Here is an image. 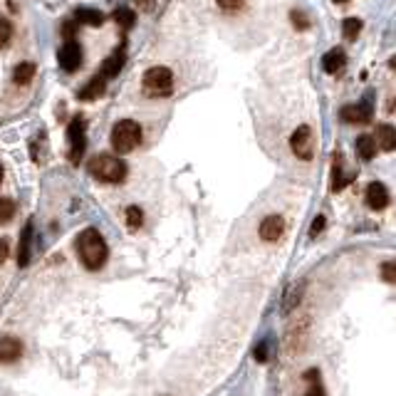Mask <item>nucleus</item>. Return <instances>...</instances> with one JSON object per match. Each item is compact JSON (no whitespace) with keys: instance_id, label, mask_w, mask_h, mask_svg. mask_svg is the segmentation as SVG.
I'll use <instances>...</instances> for the list:
<instances>
[{"instance_id":"9b49d317","label":"nucleus","mask_w":396,"mask_h":396,"mask_svg":"<svg viewBox=\"0 0 396 396\" xmlns=\"http://www.w3.org/2000/svg\"><path fill=\"white\" fill-rule=\"evenodd\" d=\"M23 354V344L15 337H3L0 340V364H10Z\"/></svg>"},{"instance_id":"39448f33","label":"nucleus","mask_w":396,"mask_h":396,"mask_svg":"<svg viewBox=\"0 0 396 396\" xmlns=\"http://www.w3.org/2000/svg\"><path fill=\"white\" fill-rule=\"evenodd\" d=\"M290 148L292 154L297 156V159L302 161H309L312 159V154H315V139H312V129L309 126H297L295 131H292L290 136Z\"/></svg>"},{"instance_id":"ddd939ff","label":"nucleus","mask_w":396,"mask_h":396,"mask_svg":"<svg viewBox=\"0 0 396 396\" xmlns=\"http://www.w3.org/2000/svg\"><path fill=\"white\" fill-rule=\"evenodd\" d=\"M377 144L382 151H396V126L382 124L377 129Z\"/></svg>"},{"instance_id":"4468645a","label":"nucleus","mask_w":396,"mask_h":396,"mask_svg":"<svg viewBox=\"0 0 396 396\" xmlns=\"http://www.w3.org/2000/svg\"><path fill=\"white\" fill-rule=\"evenodd\" d=\"M357 151H359V156L362 159H374L377 156V151H379V144H377V136H369V134H362L357 139Z\"/></svg>"},{"instance_id":"2f4dec72","label":"nucleus","mask_w":396,"mask_h":396,"mask_svg":"<svg viewBox=\"0 0 396 396\" xmlns=\"http://www.w3.org/2000/svg\"><path fill=\"white\" fill-rule=\"evenodd\" d=\"M6 258H8V241L3 238L0 241V263H6Z\"/></svg>"},{"instance_id":"c756f323","label":"nucleus","mask_w":396,"mask_h":396,"mask_svg":"<svg viewBox=\"0 0 396 396\" xmlns=\"http://www.w3.org/2000/svg\"><path fill=\"white\" fill-rule=\"evenodd\" d=\"M322 228H324V218L317 216V218H315V223H312V228H309V235H312V238H317Z\"/></svg>"},{"instance_id":"473e14b6","label":"nucleus","mask_w":396,"mask_h":396,"mask_svg":"<svg viewBox=\"0 0 396 396\" xmlns=\"http://www.w3.org/2000/svg\"><path fill=\"white\" fill-rule=\"evenodd\" d=\"M0 184H3V164H0Z\"/></svg>"},{"instance_id":"f8f14e48","label":"nucleus","mask_w":396,"mask_h":396,"mask_svg":"<svg viewBox=\"0 0 396 396\" xmlns=\"http://www.w3.org/2000/svg\"><path fill=\"white\" fill-rule=\"evenodd\" d=\"M344 62H346L344 50H342V47H334V50H329L327 55L322 57V67H324V72L334 74V72H340V69L344 67Z\"/></svg>"},{"instance_id":"a211bd4d","label":"nucleus","mask_w":396,"mask_h":396,"mask_svg":"<svg viewBox=\"0 0 396 396\" xmlns=\"http://www.w3.org/2000/svg\"><path fill=\"white\" fill-rule=\"evenodd\" d=\"M30 238H32V223H28L23 230V238H20V250H18L20 265H28V260H30Z\"/></svg>"},{"instance_id":"7ed1b4c3","label":"nucleus","mask_w":396,"mask_h":396,"mask_svg":"<svg viewBox=\"0 0 396 396\" xmlns=\"http://www.w3.org/2000/svg\"><path fill=\"white\" fill-rule=\"evenodd\" d=\"M142 144V126L131 119H122L111 129V146L117 154H129Z\"/></svg>"},{"instance_id":"aec40b11","label":"nucleus","mask_w":396,"mask_h":396,"mask_svg":"<svg viewBox=\"0 0 396 396\" xmlns=\"http://www.w3.org/2000/svg\"><path fill=\"white\" fill-rule=\"evenodd\" d=\"M349 181V176H344V164L340 161V156L334 159V168H332V191H342Z\"/></svg>"},{"instance_id":"9d476101","label":"nucleus","mask_w":396,"mask_h":396,"mask_svg":"<svg viewBox=\"0 0 396 396\" xmlns=\"http://www.w3.org/2000/svg\"><path fill=\"white\" fill-rule=\"evenodd\" d=\"M285 233V221L283 216H267L263 218V223H260V238L265 243H275L280 241Z\"/></svg>"},{"instance_id":"2eb2a0df","label":"nucleus","mask_w":396,"mask_h":396,"mask_svg":"<svg viewBox=\"0 0 396 396\" xmlns=\"http://www.w3.org/2000/svg\"><path fill=\"white\" fill-rule=\"evenodd\" d=\"M74 18L80 20L82 25H89V28H99V25L104 23V12L94 10V8H77Z\"/></svg>"},{"instance_id":"72a5a7b5","label":"nucleus","mask_w":396,"mask_h":396,"mask_svg":"<svg viewBox=\"0 0 396 396\" xmlns=\"http://www.w3.org/2000/svg\"><path fill=\"white\" fill-rule=\"evenodd\" d=\"M391 67H394V69H396V60H391Z\"/></svg>"},{"instance_id":"f03ea898","label":"nucleus","mask_w":396,"mask_h":396,"mask_svg":"<svg viewBox=\"0 0 396 396\" xmlns=\"http://www.w3.org/2000/svg\"><path fill=\"white\" fill-rule=\"evenodd\" d=\"M89 173L102 184H119V181L126 179V164L117 156L99 154L89 161Z\"/></svg>"},{"instance_id":"412c9836","label":"nucleus","mask_w":396,"mask_h":396,"mask_svg":"<svg viewBox=\"0 0 396 396\" xmlns=\"http://www.w3.org/2000/svg\"><path fill=\"white\" fill-rule=\"evenodd\" d=\"M342 32H344L346 40H357V35L362 32V23H359L357 18H346L344 23H342Z\"/></svg>"},{"instance_id":"a878e982","label":"nucleus","mask_w":396,"mask_h":396,"mask_svg":"<svg viewBox=\"0 0 396 396\" xmlns=\"http://www.w3.org/2000/svg\"><path fill=\"white\" fill-rule=\"evenodd\" d=\"M382 280L389 285H396V260H386L382 265Z\"/></svg>"},{"instance_id":"7c9ffc66","label":"nucleus","mask_w":396,"mask_h":396,"mask_svg":"<svg viewBox=\"0 0 396 396\" xmlns=\"http://www.w3.org/2000/svg\"><path fill=\"white\" fill-rule=\"evenodd\" d=\"M255 359H258V362H265V359H267V344H265V342L255 346Z\"/></svg>"},{"instance_id":"b1692460","label":"nucleus","mask_w":396,"mask_h":396,"mask_svg":"<svg viewBox=\"0 0 396 396\" xmlns=\"http://www.w3.org/2000/svg\"><path fill=\"white\" fill-rule=\"evenodd\" d=\"M12 216H15V204L10 198H0V226L10 221Z\"/></svg>"},{"instance_id":"393cba45","label":"nucleus","mask_w":396,"mask_h":396,"mask_svg":"<svg viewBox=\"0 0 396 396\" xmlns=\"http://www.w3.org/2000/svg\"><path fill=\"white\" fill-rule=\"evenodd\" d=\"M114 20H117L122 28H131L136 18H134V12H131L129 8H119V10L114 12Z\"/></svg>"},{"instance_id":"20e7f679","label":"nucleus","mask_w":396,"mask_h":396,"mask_svg":"<svg viewBox=\"0 0 396 396\" xmlns=\"http://www.w3.org/2000/svg\"><path fill=\"white\" fill-rule=\"evenodd\" d=\"M142 89L146 97H166L173 89V74L168 67H151L146 69L142 80Z\"/></svg>"},{"instance_id":"6ab92c4d","label":"nucleus","mask_w":396,"mask_h":396,"mask_svg":"<svg viewBox=\"0 0 396 396\" xmlns=\"http://www.w3.org/2000/svg\"><path fill=\"white\" fill-rule=\"evenodd\" d=\"M12 77H15L18 85H30L32 77H35V62H20L15 72H12Z\"/></svg>"},{"instance_id":"f3484780","label":"nucleus","mask_w":396,"mask_h":396,"mask_svg":"<svg viewBox=\"0 0 396 396\" xmlns=\"http://www.w3.org/2000/svg\"><path fill=\"white\" fill-rule=\"evenodd\" d=\"M104 87H107V77L97 74V77H92V80H89V85L82 89L80 97L82 99H97V97H102V94H104Z\"/></svg>"},{"instance_id":"1a4fd4ad","label":"nucleus","mask_w":396,"mask_h":396,"mask_svg":"<svg viewBox=\"0 0 396 396\" xmlns=\"http://www.w3.org/2000/svg\"><path fill=\"white\" fill-rule=\"evenodd\" d=\"M364 201L371 210H384L389 206V191H386V186L379 184V181H371V184L366 186Z\"/></svg>"},{"instance_id":"dca6fc26","label":"nucleus","mask_w":396,"mask_h":396,"mask_svg":"<svg viewBox=\"0 0 396 396\" xmlns=\"http://www.w3.org/2000/svg\"><path fill=\"white\" fill-rule=\"evenodd\" d=\"M122 65H124V50H117V52L107 57L104 65H102V77H107V80H109V77H117Z\"/></svg>"},{"instance_id":"cd10ccee","label":"nucleus","mask_w":396,"mask_h":396,"mask_svg":"<svg viewBox=\"0 0 396 396\" xmlns=\"http://www.w3.org/2000/svg\"><path fill=\"white\" fill-rule=\"evenodd\" d=\"M290 20L295 23L297 30H307V28H309L307 15H305V12H300V10H292V12H290Z\"/></svg>"},{"instance_id":"4be33fe9","label":"nucleus","mask_w":396,"mask_h":396,"mask_svg":"<svg viewBox=\"0 0 396 396\" xmlns=\"http://www.w3.org/2000/svg\"><path fill=\"white\" fill-rule=\"evenodd\" d=\"M142 223H144L142 208H139V206H129V208H126V226H129L131 230H136Z\"/></svg>"},{"instance_id":"423d86ee","label":"nucleus","mask_w":396,"mask_h":396,"mask_svg":"<svg viewBox=\"0 0 396 396\" xmlns=\"http://www.w3.org/2000/svg\"><path fill=\"white\" fill-rule=\"evenodd\" d=\"M67 139H69V161H72V164H80L82 154H85V146H87L85 119H82V117H74L72 122H69Z\"/></svg>"},{"instance_id":"f257e3e1","label":"nucleus","mask_w":396,"mask_h":396,"mask_svg":"<svg viewBox=\"0 0 396 396\" xmlns=\"http://www.w3.org/2000/svg\"><path fill=\"white\" fill-rule=\"evenodd\" d=\"M77 253H80V260L85 263L87 270H99L107 263L109 250H107L104 238L97 228H87L77 238Z\"/></svg>"},{"instance_id":"c85d7f7f","label":"nucleus","mask_w":396,"mask_h":396,"mask_svg":"<svg viewBox=\"0 0 396 396\" xmlns=\"http://www.w3.org/2000/svg\"><path fill=\"white\" fill-rule=\"evenodd\" d=\"M216 3H218V8L226 12H235L245 6V0H216Z\"/></svg>"},{"instance_id":"0eeeda50","label":"nucleus","mask_w":396,"mask_h":396,"mask_svg":"<svg viewBox=\"0 0 396 396\" xmlns=\"http://www.w3.org/2000/svg\"><path fill=\"white\" fill-rule=\"evenodd\" d=\"M57 60H60V67L65 69V72H74V69H80V65H82L80 43H77V40H67V43L60 47Z\"/></svg>"},{"instance_id":"5701e85b","label":"nucleus","mask_w":396,"mask_h":396,"mask_svg":"<svg viewBox=\"0 0 396 396\" xmlns=\"http://www.w3.org/2000/svg\"><path fill=\"white\" fill-rule=\"evenodd\" d=\"M305 377H307V382H312V384H309V389L305 391V396H324V391H322V384L317 382V371L315 369H309Z\"/></svg>"},{"instance_id":"6e6552de","label":"nucleus","mask_w":396,"mask_h":396,"mask_svg":"<svg viewBox=\"0 0 396 396\" xmlns=\"http://www.w3.org/2000/svg\"><path fill=\"white\" fill-rule=\"evenodd\" d=\"M374 117V109H371L369 102H359V104H346L342 109V119L346 124H369Z\"/></svg>"},{"instance_id":"bb28decb","label":"nucleus","mask_w":396,"mask_h":396,"mask_svg":"<svg viewBox=\"0 0 396 396\" xmlns=\"http://www.w3.org/2000/svg\"><path fill=\"white\" fill-rule=\"evenodd\" d=\"M10 37H12V25L8 20H0V50L10 43Z\"/></svg>"}]
</instances>
